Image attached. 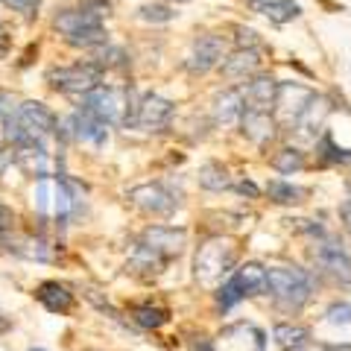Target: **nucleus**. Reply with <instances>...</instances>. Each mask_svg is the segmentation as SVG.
Instances as JSON below:
<instances>
[{
  "label": "nucleus",
  "instance_id": "f257e3e1",
  "mask_svg": "<svg viewBox=\"0 0 351 351\" xmlns=\"http://www.w3.org/2000/svg\"><path fill=\"white\" fill-rule=\"evenodd\" d=\"M267 293L284 311H302L313 295V281L299 267H272L267 269Z\"/></svg>",
  "mask_w": 351,
  "mask_h": 351
},
{
  "label": "nucleus",
  "instance_id": "f03ea898",
  "mask_svg": "<svg viewBox=\"0 0 351 351\" xmlns=\"http://www.w3.org/2000/svg\"><path fill=\"white\" fill-rule=\"evenodd\" d=\"M82 108L106 126H123L132 120V91L126 88H103L82 94Z\"/></svg>",
  "mask_w": 351,
  "mask_h": 351
},
{
  "label": "nucleus",
  "instance_id": "7ed1b4c3",
  "mask_svg": "<svg viewBox=\"0 0 351 351\" xmlns=\"http://www.w3.org/2000/svg\"><path fill=\"white\" fill-rule=\"evenodd\" d=\"M237 263V252L234 246L223 237H214V240H205V243L196 249V258H193V276L199 278V284H217L223 276L234 269Z\"/></svg>",
  "mask_w": 351,
  "mask_h": 351
},
{
  "label": "nucleus",
  "instance_id": "20e7f679",
  "mask_svg": "<svg viewBox=\"0 0 351 351\" xmlns=\"http://www.w3.org/2000/svg\"><path fill=\"white\" fill-rule=\"evenodd\" d=\"M258 293H267V269H263L261 263H243V267H237L234 276L219 287L217 299H219V307L228 311V307H234L240 299L258 295Z\"/></svg>",
  "mask_w": 351,
  "mask_h": 351
},
{
  "label": "nucleus",
  "instance_id": "39448f33",
  "mask_svg": "<svg viewBox=\"0 0 351 351\" xmlns=\"http://www.w3.org/2000/svg\"><path fill=\"white\" fill-rule=\"evenodd\" d=\"M103 71L97 64L85 62V64H68V68H50L47 71V82L64 94H88L100 85Z\"/></svg>",
  "mask_w": 351,
  "mask_h": 351
},
{
  "label": "nucleus",
  "instance_id": "423d86ee",
  "mask_svg": "<svg viewBox=\"0 0 351 351\" xmlns=\"http://www.w3.org/2000/svg\"><path fill=\"white\" fill-rule=\"evenodd\" d=\"M126 196L135 208H141L144 214H156V217H170L176 208H179V199L158 182L138 184V188H132Z\"/></svg>",
  "mask_w": 351,
  "mask_h": 351
},
{
  "label": "nucleus",
  "instance_id": "0eeeda50",
  "mask_svg": "<svg viewBox=\"0 0 351 351\" xmlns=\"http://www.w3.org/2000/svg\"><path fill=\"white\" fill-rule=\"evenodd\" d=\"M226 59V38L217 36V32H208V36H199L193 41L191 47V56L184 59V68H188L191 73H208L219 68V62Z\"/></svg>",
  "mask_w": 351,
  "mask_h": 351
},
{
  "label": "nucleus",
  "instance_id": "6e6552de",
  "mask_svg": "<svg viewBox=\"0 0 351 351\" xmlns=\"http://www.w3.org/2000/svg\"><path fill=\"white\" fill-rule=\"evenodd\" d=\"M316 97L313 88L307 85H299V82H278V94H276V120H281V123L293 126V120L299 117L307 106H311V100Z\"/></svg>",
  "mask_w": 351,
  "mask_h": 351
},
{
  "label": "nucleus",
  "instance_id": "1a4fd4ad",
  "mask_svg": "<svg viewBox=\"0 0 351 351\" xmlns=\"http://www.w3.org/2000/svg\"><path fill=\"white\" fill-rule=\"evenodd\" d=\"M170 117H173V103L158 94H147V97H141V103L135 106L129 123L141 132H161L170 123Z\"/></svg>",
  "mask_w": 351,
  "mask_h": 351
},
{
  "label": "nucleus",
  "instance_id": "9d476101",
  "mask_svg": "<svg viewBox=\"0 0 351 351\" xmlns=\"http://www.w3.org/2000/svg\"><path fill=\"white\" fill-rule=\"evenodd\" d=\"M141 243L149 246L152 252H158L164 261H173L182 255L184 243H188V232L184 228H170V226H149L141 234Z\"/></svg>",
  "mask_w": 351,
  "mask_h": 351
},
{
  "label": "nucleus",
  "instance_id": "9b49d317",
  "mask_svg": "<svg viewBox=\"0 0 351 351\" xmlns=\"http://www.w3.org/2000/svg\"><path fill=\"white\" fill-rule=\"evenodd\" d=\"M316 263H319V269L325 276H331L337 284H343V287H351V261L346 255L343 246L337 243H322L319 252H316Z\"/></svg>",
  "mask_w": 351,
  "mask_h": 351
},
{
  "label": "nucleus",
  "instance_id": "f8f14e48",
  "mask_svg": "<svg viewBox=\"0 0 351 351\" xmlns=\"http://www.w3.org/2000/svg\"><path fill=\"white\" fill-rule=\"evenodd\" d=\"M18 117H21V123L27 126V132L32 138H44V135H53L56 132V114L50 112L44 103H38V100H27V103H21L18 106Z\"/></svg>",
  "mask_w": 351,
  "mask_h": 351
},
{
  "label": "nucleus",
  "instance_id": "ddd939ff",
  "mask_svg": "<svg viewBox=\"0 0 351 351\" xmlns=\"http://www.w3.org/2000/svg\"><path fill=\"white\" fill-rule=\"evenodd\" d=\"M328 112H331V106H328V100H325V97L316 94L313 100H311V106H307L304 112L293 120V126H290V129L295 132V138H299V141H316V135H319L322 126H325Z\"/></svg>",
  "mask_w": 351,
  "mask_h": 351
},
{
  "label": "nucleus",
  "instance_id": "4468645a",
  "mask_svg": "<svg viewBox=\"0 0 351 351\" xmlns=\"http://www.w3.org/2000/svg\"><path fill=\"white\" fill-rule=\"evenodd\" d=\"M246 112V97H243V88H226L219 91L211 103V114H214V123L219 126H228V123H237Z\"/></svg>",
  "mask_w": 351,
  "mask_h": 351
},
{
  "label": "nucleus",
  "instance_id": "2eb2a0df",
  "mask_svg": "<svg viewBox=\"0 0 351 351\" xmlns=\"http://www.w3.org/2000/svg\"><path fill=\"white\" fill-rule=\"evenodd\" d=\"M278 120L269 112H258V108H246L243 117H240V132L252 141V144H267V141L276 138Z\"/></svg>",
  "mask_w": 351,
  "mask_h": 351
},
{
  "label": "nucleus",
  "instance_id": "dca6fc26",
  "mask_svg": "<svg viewBox=\"0 0 351 351\" xmlns=\"http://www.w3.org/2000/svg\"><path fill=\"white\" fill-rule=\"evenodd\" d=\"M276 94H278V80L276 76H267V73H258L252 76L249 85H246V108H258V112H272L276 106Z\"/></svg>",
  "mask_w": 351,
  "mask_h": 351
},
{
  "label": "nucleus",
  "instance_id": "f3484780",
  "mask_svg": "<svg viewBox=\"0 0 351 351\" xmlns=\"http://www.w3.org/2000/svg\"><path fill=\"white\" fill-rule=\"evenodd\" d=\"M258 68H261V53L243 47H237L219 62V71H223L226 80H246V76H255Z\"/></svg>",
  "mask_w": 351,
  "mask_h": 351
},
{
  "label": "nucleus",
  "instance_id": "a211bd4d",
  "mask_svg": "<svg viewBox=\"0 0 351 351\" xmlns=\"http://www.w3.org/2000/svg\"><path fill=\"white\" fill-rule=\"evenodd\" d=\"M12 152H15V164H18V167L24 170L27 176H38V179H44V176H47L50 161H47V152H44V147H41L38 138H32V141H27V144L15 147Z\"/></svg>",
  "mask_w": 351,
  "mask_h": 351
},
{
  "label": "nucleus",
  "instance_id": "6ab92c4d",
  "mask_svg": "<svg viewBox=\"0 0 351 351\" xmlns=\"http://www.w3.org/2000/svg\"><path fill=\"white\" fill-rule=\"evenodd\" d=\"M164 267H167V261H164L158 252H152L149 246H144V243H138L135 249H132V255H129V261H126V269L135 272V276H141V278L158 276Z\"/></svg>",
  "mask_w": 351,
  "mask_h": 351
},
{
  "label": "nucleus",
  "instance_id": "aec40b11",
  "mask_svg": "<svg viewBox=\"0 0 351 351\" xmlns=\"http://www.w3.org/2000/svg\"><path fill=\"white\" fill-rule=\"evenodd\" d=\"M36 299L47 307L50 313H68L73 307V293L59 281H44L36 290Z\"/></svg>",
  "mask_w": 351,
  "mask_h": 351
},
{
  "label": "nucleus",
  "instance_id": "412c9836",
  "mask_svg": "<svg viewBox=\"0 0 351 351\" xmlns=\"http://www.w3.org/2000/svg\"><path fill=\"white\" fill-rule=\"evenodd\" d=\"M255 9L263 18H269L272 24H287L302 12L299 3H293V0H263V3H255Z\"/></svg>",
  "mask_w": 351,
  "mask_h": 351
},
{
  "label": "nucleus",
  "instance_id": "4be33fe9",
  "mask_svg": "<svg viewBox=\"0 0 351 351\" xmlns=\"http://www.w3.org/2000/svg\"><path fill=\"white\" fill-rule=\"evenodd\" d=\"M199 184L205 191H228L232 188V176H228V170L223 167V164L208 161L199 167Z\"/></svg>",
  "mask_w": 351,
  "mask_h": 351
},
{
  "label": "nucleus",
  "instance_id": "5701e85b",
  "mask_svg": "<svg viewBox=\"0 0 351 351\" xmlns=\"http://www.w3.org/2000/svg\"><path fill=\"white\" fill-rule=\"evenodd\" d=\"M272 337H276V343L281 348H302V346H307V339H311V331H307L304 325L278 322L276 331H272Z\"/></svg>",
  "mask_w": 351,
  "mask_h": 351
},
{
  "label": "nucleus",
  "instance_id": "b1692460",
  "mask_svg": "<svg viewBox=\"0 0 351 351\" xmlns=\"http://www.w3.org/2000/svg\"><path fill=\"white\" fill-rule=\"evenodd\" d=\"M272 167H276L281 176L299 173V170H304V152L295 149V147H284V149H278L276 156H272Z\"/></svg>",
  "mask_w": 351,
  "mask_h": 351
},
{
  "label": "nucleus",
  "instance_id": "393cba45",
  "mask_svg": "<svg viewBox=\"0 0 351 351\" xmlns=\"http://www.w3.org/2000/svg\"><path fill=\"white\" fill-rule=\"evenodd\" d=\"M267 193H269V199L278 202V205H295V202H302L304 196H307L304 188H295V184L281 182V179L269 182V184H267Z\"/></svg>",
  "mask_w": 351,
  "mask_h": 351
},
{
  "label": "nucleus",
  "instance_id": "a878e982",
  "mask_svg": "<svg viewBox=\"0 0 351 351\" xmlns=\"http://www.w3.org/2000/svg\"><path fill=\"white\" fill-rule=\"evenodd\" d=\"M132 319H135L141 328H149V331H156L167 322V311L164 307H152V304H138L132 307Z\"/></svg>",
  "mask_w": 351,
  "mask_h": 351
},
{
  "label": "nucleus",
  "instance_id": "bb28decb",
  "mask_svg": "<svg viewBox=\"0 0 351 351\" xmlns=\"http://www.w3.org/2000/svg\"><path fill=\"white\" fill-rule=\"evenodd\" d=\"M71 44V47H82V50H91V47H103V44L108 41L106 38V29H103V24L100 27H88V29H80L76 36H71V38H64Z\"/></svg>",
  "mask_w": 351,
  "mask_h": 351
},
{
  "label": "nucleus",
  "instance_id": "cd10ccee",
  "mask_svg": "<svg viewBox=\"0 0 351 351\" xmlns=\"http://www.w3.org/2000/svg\"><path fill=\"white\" fill-rule=\"evenodd\" d=\"M18 255H24V258H36V261H50L53 258V249L50 243L44 237H27V240H21V246H15Z\"/></svg>",
  "mask_w": 351,
  "mask_h": 351
},
{
  "label": "nucleus",
  "instance_id": "c85d7f7f",
  "mask_svg": "<svg viewBox=\"0 0 351 351\" xmlns=\"http://www.w3.org/2000/svg\"><path fill=\"white\" fill-rule=\"evenodd\" d=\"M91 64H97L100 71L123 68V64H126V53L120 50V47H108V44H106V50H97V53H94V62H91Z\"/></svg>",
  "mask_w": 351,
  "mask_h": 351
},
{
  "label": "nucleus",
  "instance_id": "c756f323",
  "mask_svg": "<svg viewBox=\"0 0 351 351\" xmlns=\"http://www.w3.org/2000/svg\"><path fill=\"white\" fill-rule=\"evenodd\" d=\"M138 15L144 18V21H149V24H164V21H170L176 12L170 6H161V3H147V6H141L138 9Z\"/></svg>",
  "mask_w": 351,
  "mask_h": 351
},
{
  "label": "nucleus",
  "instance_id": "7c9ffc66",
  "mask_svg": "<svg viewBox=\"0 0 351 351\" xmlns=\"http://www.w3.org/2000/svg\"><path fill=\"white\" fill-rule=\"evenodd\" d=\"M325 319L331 325H351V304L348 302H334L325 311Z\"/></svg>",
  "mask_w": 351,
  "mask_h": 351
},
{
  "label": "nucleus",
  "instance_id": "2f4dec72",
  "mask_svg": "<svg viewBox=\"0 0 351 351\" xmlns=\"http://www.w3.org/2000/svg\"><path fill=\"white\" fill-rule=\"evenodd\" d=\"M234 32H237V47H243V50H258V47H261V38H258L255 29L237 27Z\"/></svg>",
  "mask_w": 351,
  "mask_h": 351
},
{
  "label": "nucleus",
  "instance_id": "473e14b6",
  "mask_svg": "<svg viewBox=\"0 0 351 351\" xmlns=\"http://www.w3.org/2000/svg\"><path fill=\"white\" fill-rule=\"evenodd\" d=\"M3 3L12 9V12H21V15H32L38 9L41 0H3Z\"/></svg>",
  "mask_w": 351,
  "mask_h": 351
},
{
  "label": "nucleus",
  "instance_id": "72a5a7b5",
  "mask_svg": "<svg viewBox=\"0 0 351 351\" xmlns=\"http://www.w3.org/2000/svg\"><path fill=\"white\" fill-rule=\"evenodd\" d=\"M12 226H15V214H12V208L0 205V234L12 232Z\"/></svg>",
  "mask_w": 351,
  "mask_h": 351
},
{
  "label": "nucleus",
  "instance_id": "f704fd0d",
  "mask_svg": "<svg viewBox=\"0 0 351 351\" xmlns=\"http://www.w3.org/2000/svg\"><path fill=\"white\" fill-rule=\"evenodd\" d=\"M322 147L328 149V152H325V158H328V161H346V158H348V156H346V149H337L331 138H325V141H322Z\"/></svg>",
  "mask_w": 351,
  "mask_h": 351
},
{
  "label": "nucleus",
  "instance_id": "c9c22d12",
  "mask_svg": "<svg viewBox=\"0 0 351 351\" xmlns=\"http://www.w3.org/2000/svg\"><path fill=\"white\" fill-rule=\"evenodd\" d=\"M9 47H12V36H9V27L0 24V59H6Z\"/></svg>",
  "mask_w": 351,
  "mask_h": 351
},
{
  "label": "nucleus",
  "instance_id": "e433bc0d",
  "mask_svg": "<svg viewBox=\"0 0 351 351\" xmlns=\"http://www.w3.org/2000/svg\"><path fill=\"white\" fill-rule=\"evenodd\" d=\"M15 161V152H12V147H0V176H3L6 170H9V164Z\"/></svg>",
  "mask_w": 351,
  "mask_h": 351
},
{
  "label": "nucleus",
  "instance_id": "4c0bfd02",
  "mask_svg": "<svg viewBox=\"0 0 351 351\" xmlns=\"http://www.w3.org/2000/svg\"><path fill=\"white\" fill-rule=\"evenodd\" d=\"M15 108H12V97H9L6 91H0V120H3L6 114H12Z\"/></svg>",
  "mask_w": 351,
  "mask_h": 351
},
{
  "label": "nucleus",
  "instance_id": "58836bf2",
  "mask_svg": "<svg viewBox=\"0 0 351 351\" xmlns=\"http://www.w3.org/2000/svg\"><path fill=\"white\" fill-rule=\"evenodd\" d=\"M339 217H343V228L351 234V199H346L343 205H339Z\"/></svg>",
  "mask_w": 351,
  "mask_h": 351
},
{
  "label": "nucleus",
  "instance_id": "ea45409f",
  "mask_svg": "<svg viewBox=\"0 0 351 351\" xmlns=\"http://www.w3.org/2000/svg\"><path fill=\"white\" fill-rule=\"evenodd\" d=\"M191 351H217V348L211 346V339L199 337V339H193V343H191Z\"/></svg>",
  "mask_w": 351,
  "mask_h": 351
},
{
  "label": "nucleus",
  "instance_id": "a19ab883",
  "mask_svg": "<svg viewBox=\"0 0 351 351\" xmlns=\"http://www.w3.org/2000/svg\"><path fill=\"white\" fill-rule=\"evenodd\" d=\"M237 191H240V193H249V196H258V188H255L252 182H240V184H237Z\"/></svg>",
  "mask_w": 351,
  "mask_h": 351
},
{
  "label": "nucleus",
  "instance_id": "79ce46f5",
  "mask_svg": "<svg viewBox=\"0 0 351 351\" xmlns=\"http://www.w3.org/2000/svg\"><path fill=\"white\" fill-rule=\"evenodd\" d=\"M328 351H351V346H339V348L334 346V348H328Z\"/></svg>",
  "mask_w": 351,
  "mask_h": 351
},
{
  "label": "nucleus",
  "instance_id": "37998d69",
  "mask_svg": "<svg viewBox=\"0 0 351 351\" xmlns=\"http://www.w3.org/2000/svg\"><path fill=\"white\" fill-rule=\"evenodd\" d=\"M6 328H9V322L3 319V316H0V331H6Z\"/></svg>",
  "mask_w": 351,
  "mask_h": 351
},
{
  "label": "nucleus",
  "instance_id": "c03bdc74",
  "mask_svg": "<svg viewBox=\"0 0 351 351\" xmlns=\"http://www.w3.org/2000/svg\"><path fill=\"white\" fill-rule=\"evenodd\" d=\"M170 3H188V0H170Z\"/></svg>",
  "mask_w": 351,
  "mask_h": 351
},
{
  "label": "nucleus",
  "instance_id": "a18cd8bd",
  "mask_svg": "<svg viewBox=\"0 0 351 351\" xmlns=\"http://www.w3.org/2000/svg\"><path fill=\"white\" fill-rule=\"evenodd\" d=\"M255 3H263V0H252V6H255Z\"/></svg>",
  "mask_w": 351,
  "mask_h": 351
},
{
  "label": "nucleus",
  "instance_id": "49530a36",
  "mask_svg": "<svg viewBox=\"0 0 351 351\" xmlns=\"http://www.w3.org/2000/svg\"><path fill=\"white\" fill-rule=\"evenodd\" d=\"M32 351H44V348H32Z\"/></svg>",
  "mask_w": 351,
  "mask_h": 351
}]
</instances>
